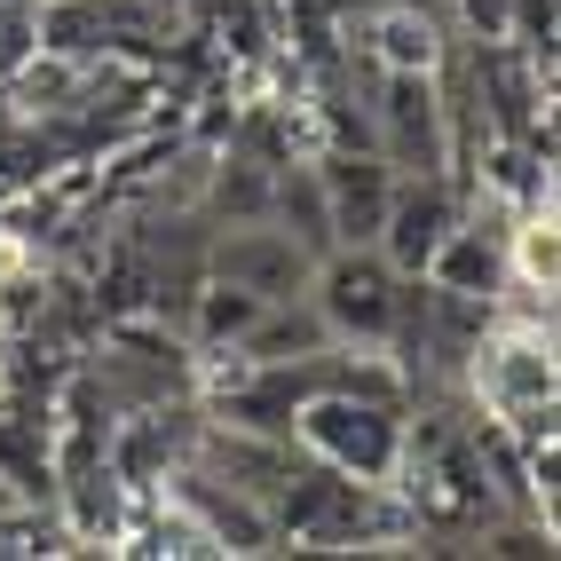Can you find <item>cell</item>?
I'll use <instances>...</instances> for the list:
<instances>
[{
    "label": "cell",
    "mask_w": 561,
    "mask_h": 561,
    "mask_svg": "<svg viewBox=\"0 0 561 561\" xmlns=\"http://www.w3.org/2000/svg\"><path fill=\"white\" fill-rule=\"evenodd\" d=\"M317 182H324L332 245H371L380 238V214L396 198V167L380 151H317Z\"/></svg>",
    "instance_id": "cell-9"
},
{
    "label": "cell",
    "mask_w": 561,
    "mask_h": 561,
    "mask_svg": "<svg viewBox=\"0 0 561 561\" xmlns=\"http://www.w3.org/2000/svg\"><path fill=\"white\" fill-rule=\"evenodd\" d=\"M427 277L451 285V293H474V301H491L499 277H506V238L491 230V221L459 214L451 230H443V245H435V261H427Z\"/></svg>",
    "instance_id": "cell-11"
},
{
    "label": "cell",
    "mask_w": 561,
    "mask_h": 561,
    "mask_svg": "<svg viewBox=\"0 0 561 561\" xmlns=\"http://www.w3.org/2000/svg\"><path fill=\"white\" fill-rule=\"evenodd\" d=\"M371 151L396 174H443L435 71H380V80H371Z\"/></svg>",
    "instance_id": "cell-5"
},
{
    "label": "cell",
    "mask_w": 561,
    "mask_h": 561,
    "mask_svg": "<svg viewBox=\"0 0 561 561\" xmlns=\"http://www.w3.org/2000/svg\"><path fill=\"white\" fill-rule=\"evenodd\" d=\"M277 553H420V522L396 482H356L293 443V467L270 499Z\"/></svg>",
    "instance_id": "cell-1"
},
{
    "label": "cell",
    "mask_w": 561,
    "mask_h": 561,
    "mask_svg": "<svg viewBox=\"0 0 561 561\" xmlns=\"http://www.w3.org/2000/svg\"><path fill=\"white\" fill-rule=\"evenodd\" d=\"M253 364H301L317 348H332V324L317 317V301L301 293V301H270L253 324H245V341H238Z\"/></svg>",
    "instance_id": "cell-12"
},
{
    "label": "cell",
    "mask_w": 561,
    "mask_h": 561,
    "mask_svg": "<svg viewBox=\"0 0 561 561\" xmlns=\"http://www.w3.org/2000/svg\"><path fill=\"white\" fill-rule=\"evenodd\" d=\"M459 221V191L443 174H396V198H388V214H380V261L396 277H427V261H435V245H443V230Z\"/></svg>",
    "instance_id": "cell-7"
},
{
    "label": "cell",
    "mask_w": 561,
    "mask_h": 561,
    "mask_svg": "<svg viewBox=\"0 0 561 561\" xmlns=\"http://www.w3.org/2000/svg\"><path fill=\"white\" fill-rule=\"evenodd\" d=\"M270 221L293 230L317 261L332 253V214H324V182H317V159H285L277 167V191H270Z\"/></svg>",
    "instance_id": "cell-13"
},
{
    "label": "cell",
    "mask_w": 561,
    "mask_h": 561,
    "mask_svg": "<svg viewBox=\"0 0 561 561\" xmlns=\"http://www.w3.org/2000/svg\"><path fill=\"white\" fill-rule=\"evenodd\" d=\"M467 403L482 420H499L522 451L530 443H561V356L553 332H514L491 324L467 356Z\"/></svg>",
    "instance_id": "cell-2"
},
{
    "label": "cell",
    "mask_w": 561,
    "mask_h": 561,
    "mask_svg": "<svg viewBox=\"0 0 561 561\" xmlns=\"http://www.w3.org/2000/svg\"><path fill=\"white\" fill-rule=\"evenodd\" d=\"M206 270L261 293V301H301L317 277V253L293 230H277V221H230V230L206 238Z\"/></svg>",
    "instance_id": "cell-6"
},
{
    "label": "cell",
    "mask_w": 561,
    "mask_h": 561,
    "mask_svg": "<svg viewBox=\"0 0 561 561\" xmlns=\"http://www.w3.org/2000/svg\"><path fill=\"white\" fill-rule=\"evenodd\" d=\"M159 491H174L182 506H191L206 530H214V546L221 553H277V522H270V506H261L253 491H238V482H221L214 467H198V459H182Z\"/></svg>",
    "instance_id": "cell-8"
},
{
    "label": "cell",
    "mask_w": 561,
    "mask_h": 561,
    "mask_svg": "<svg viewBox=\"0 0 561 561\" xmlns=\"http://www.w3.org/2000/svg\"><path fill=\"white\" fill-rule=\"evenodd\" d=\"M396 270L380 261V245H332L309 277V301L332 324L341 348H388V324H396Z\"/></svg>",
    "instance_id": "cell-4"
},
{
    "label": "cell",
    "mask_w": 561,
    "mask_h": 561,
    "mask_svg": "<svg viewBox=\"0 0 561 561\" xmlns=\"http://www.w3.org/2000/svg\"><path fill=\"white\" fill-rule=\"evenodd\" d=\"M9 341H16V332H9V324H0V356H9Z\"/></svg>",
    "instance_id": "cell-16"
},
{
    "label": "cell",
    "mask_w": 561,
    "mask_h": 561,
    "mask_svg": "<svg viewBox=\"0 0 561 561\" xmlns=\"http://www.w3.org/2000/svg\"><path fill=\"white\" fill-rule=\"evenodd\" d=\"M506 277H530L561 293V214L553 206H522L506 230Z\"/></svg>",
    "instance_id": "cell-14"
},
{
    "label": "cell",
    "mask_w": 561,
    "mask_h": 561,
    "mask_svg": "<svg viewBox=\"0 0 561 561\" xmlns=\"http://www.w3.org/2000/svg\"><path fill=\"white\" fill-rule=\"evenodd\" d=\"M0 482L32 506H56V435L48 411H9L0 403Z\"/></svg>",
    "instance_id": "cell-10"
},
{
    "label": "cell",
    "mask_w": 561,
    "mask_h": 561,
    "mask_svg": "<svg viewBox=\"0 0 561 561\" xmlns=\"http://www.w3.org/2000/svg\"><path fill=\"white\" fill-rule=\"evenodd\" d=\"M9 499H16V491H9V482H0V506H9Z\"/></svg>",
    "instance_id": "cell-17"
},
{
    "label": "cell",
    "mask_w": 561,
    "mask_h": 561,
    "mask_svg": "<svg viewBox=\"0 0 561 561\" xmlns=\"http://www.w3.org/2000/svg\"><path fill=\"white\" fill-rule=\"evenodd\" d=\"M506 9L514 0H451V32H467V41H506Z\"/></svg>",
    "instance_id": "cell-15"
},
{
    "label": "cell",
    "mask_w": 561,
    "mask_h": 561,
    "mask_svg": "<svg viewBox=\"0 0 561 561\" xmlns=\"http://www.w3.org/2000/svg\"><path fill=\"white\" fill-rule=\"evenodd\" d=\"M403 427H411V403L403 396H364V388H317L293 411V443L309 459L356 474V482H396Z\"/></svg>",
    "instance_id": "cell-3"
}]
</instances>
